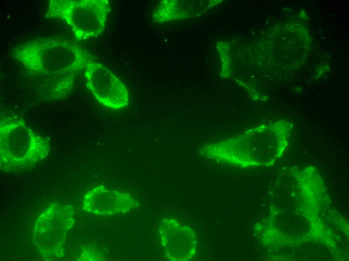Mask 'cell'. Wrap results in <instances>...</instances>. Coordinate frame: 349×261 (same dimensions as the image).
<instances>
[{
    "label": "cell",
    "mask_w": 349,
    "mask_h": 261,
    "mask_svg": "<svg viewBox=\"0 0 349 261\" xmlns=\"http://www.w3.org/2000/svg\"><path fill=\"white\" fill-rule=\"evenodd\" d=\"M12 56L38 83L42 98L64 99L71 93L77 74L95 61L90 52L73 40L40 37L18 45Z\"/></svg>",
    "instance_id": "6da1fadb"
},
{
    "label": "cell",
    "mask_w": 349,
    "mask_h": 261,
    "mask_svg": "<svg viewBox=\"0 0 349 261\" xmlns=\"http://www.w3.org/2000/svg\"><path fill=\"white\" fill-rule=\"evenodd\" d=\"M50 141L31 128L21 116L8 112L0 115V169L13 173L30 168L45 160Z\"/></svg>",
    "instance_id": "7a4b0ae2"
},
{
    "label": "cell",
    "mask_w": 349,
    "mask_h": 261,
    "mask_svg": "<svg viewBox=\"0 0 349 261\" xmlns=\"http://www.w3.org/2000/svg\"><path fill=\"white\" fill-rule=\"evenodd\" d=\"M110 11L108 0H51L44 17L63 21L79 42L101 35Z\"/></svg>",
    "instance_id": "3957f363"
},
{
    "label": "cell",
    "mask_w": 349,
    "mask_h": 261,
    "mask_svg": "<svg viewBox=\"0 0 349 261\" xmlns=\"http://www.w3.org/2000/svg\"><path fill=\"white\" fill-rule=\"evenodd\" d=\"M75 222L73 207L63 203H51L39 215L33 241L44 259L57 260L63 256L68 234Z\"/></svg>",
    "instance_id": "277c9868"
},
{
    "label": "cell",
    "mask_w": 349,
    "mask_h": 261,
    "mask_svg": "<svg viewBox=\"0 0 349 261\" xmlns=\"http://www.w3.org/2000/svg\"><path fill=\"white\" fill-rule=\"evenodd\" d=\"M87 89L102 105L112 110L126 108L129 93L123 82L102 63L93 61L84 70Z\"/></svg>",
    "instance_id": "5b68a950"
},
{
    "label": "cell",
    "mask_w": 349,
    "mask_h": 261,
    "mask_svg": "<svg viewBox=\"0 0 349 261\" xmlns=\"http://www.w3.org/2000/svg\"><path fill=\"white\" fill-rule=\"evenodd\" d=\"M161 247L166 257L173 261L194 258L198 251L197 237L189 226L173 218H164L158 227Z\"/></svg>",
    "instance_id": "8992f818"
},
{
    "label": "cell",
    "mask_w": 349,
    "mask_h": 261,
    "mask_svg": "<svg viewBox=\"0 0 349 261\" xmlns=\"http://www.w3.org/2000/svg\"><path fill=\"white\" fill-rule=\"evenodd\" d=\"M137 202L128 192L99 185L85 193L82 208L93 215L110 216L127 213L136 207Z\"/></svg>",
    "instance_id": "52a82bcc"
},
{
    "label": "cell",
    "mask_w": 349,
    "mask_h": 261,
    "mask_svg": "<svg viewBox=\"0 0 349 261\" xmlns=\"http://www.w3.org/2000/svg\"><path fill=\"white\" fill-rule=\"evenodd\" d=\"M102 255L99 251L93 247H86L82 251L79 260H103Z\"/></svg>",
    "instance_id": "ba28073f"
}]
</instances>
